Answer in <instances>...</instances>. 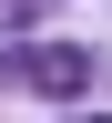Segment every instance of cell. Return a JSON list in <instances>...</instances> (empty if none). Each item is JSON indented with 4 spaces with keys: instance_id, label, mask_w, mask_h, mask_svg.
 <instances>
[{
    "instance_id": "7a4b0ae2",
    "label": "cell",
    "mask_w": 112,
    "mask_h": 123,
    "mask_svg": "<svg viewBox=\"0 0 112 123\" xmlns=\"http://www.w3.org/2000/svg\"><path fill=\"white\" fill-rule=\"evenodd\" d=\"M21 10H31V0H0V21H21Z\"/></svg>"
},
{
    "instance_id": "6da1fadb",
    "label": "cell",
    "mask_w": 112,
    "mask_h": 123,
    "mask_svg": "<svg viewBox=\"0 0 112 123\" xmlns=\"http://www.w3.org/2000/svg\"><path fill=\"white\" fill-rule=\"evenodd\" d=\"M21 72H31V92H82L92 82V51H82V41H31Z\"/></svg>"
}]
</instances>
